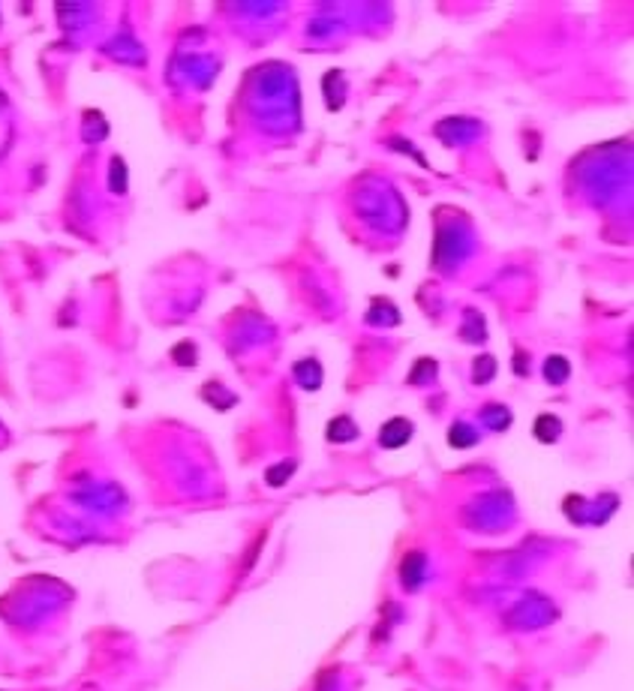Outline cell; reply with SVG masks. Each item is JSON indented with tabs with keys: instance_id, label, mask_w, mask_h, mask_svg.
I'll return each instance as SVG.
<instances>
[{
	"instance_id": "6da1fadb",
	"label": "cell",
	"mask_w": 634,
	"mask_h": 691,
	"mask_svg": "<svg viewBox=\"0 0 634 691\" xmlns=\"http://www.w3.org/2000/svg\"><path fill=\"white\" fill-rule=\"evenodd\" d=\"M412 436V424L403 421V418H394L388 427H382L379 433V442L385 445V448H397V445H403L406 439Z\"/></svg>"
},
{
	"instance_id": "7a4b0ae2",
	"label": "cell",
	"mask_w": 634,
	"mask_h": 691,
	"mask_svg": "<svg viewBox=\"0 0 634 691\" xmlns=\"http://www.w3.org/2000/svg\"><path fill=\"white\" fill-rule=\"evenodd\" d=\"M544 373H547V382H566L568 379V361H562V358H550V361L544 364Z\"/></svg>"
}]
</instances>
